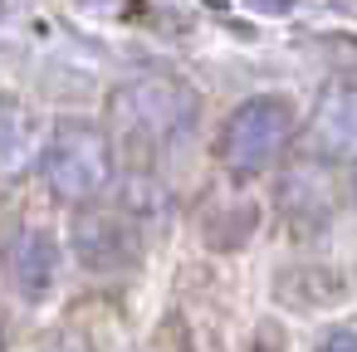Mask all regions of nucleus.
I'll use <instances>...</instances> for the list:
<instances>
[{"instance_id":"nucleus-6","label":"nucleus","mask_w":357,"mask_h":352,"mask_svg":"<svg viewBox=\"0 0 357 352\" xmlns=\"http://www.w3.org/2000/svg\"><path fill=\"white\" fill-rule=\"evenodd\" d=\"M54 274H59V250L50 245V235L45 230H20L15 245H10V284L25 298H40V293H50Z\"/></svg>"},{"instance_id":"nucleus-8","label":"nucleus","mask_w":357,"mask_h":352,"mask_svg":"<svg viewBox=\"0 0 357 352\" xmlns=\"http://www.w3.org/2000/svg\"><path fill=\"white\" fill-rule=\"evenodd\" d=\"M250 6H255V10H269V15H284L294 0H250Z\"/></svg>"},{"instance_id":"nucleus-9","label":"nucleus","mask_w":357,"mask_h":352,"mask_svg":"<svg viewBox=\"0 0 357 352\" xmlns=\"http://www.w3.org/2000/svg\"><path fill=\"white\" fill-rule=\"evenodd\" d=\"M352 201H357V167H352Z\"/></svg>"},{"instance_id":"nucleus-3","label":"nucleus","mask_w":357,"mask_h":352,"mask_svg":"<svg viewBox=\"0 0 357 352\" xmlns=\"http://www.w3.org/2000/svg\"><path fill=\"white\" fill-rule=\"evenodd\" d=\"M196 113V103L186 93H176L172 84H137L113 103V128L118 142L132 152H157V142L167 132H176L186 118Z\"/></svg>"},{"instance_id":"nucleus-4","label":"nucleus","mask_w":357,"mask_h":352,"mask_svg":"<svg viewBox=\"0 0 357 352\" xmlns=\"http://www.w3.org/2000/svg\"><path fill=\"white\" fill-rule=\"evenodd\" d=\"M74 254L89 269H98V274H118V269L137 264L142 235H137L128 211H79V220H74Z\"/></svg>"},{"instance_id":"nucleus-7","label":"nucleus","mask_w":357,"mask_h":352,"mask_svg":"<svg viewBox=\"0 0 357 352\" xmlns=\"http://www.w3.org/2000/svg\"><path fill=\"white\" fill-rule=\"evenodd\" d=\"M313 352H357V332H352V328H337V332H328Z\"/></svg>"},{"instance_id":"nucleus-2","label":"nucleus","mask_w":357,"mask_h":352,"mask_svg":"<svg viewBox=\"0 0 357 352\" xmlns=\"http://www.w3.org/2000/svg\"><path fill=\"white\" fill-rule=\"evenodd\" d=\"M294 142V113L284 98H250L240 103L230 118H225V132H220V157L230 171L240 176H255V171H269Z\"/></svg>"},{"instance_id":"nucleus-1","label":"nucleus","mask_w":357,"mask_h":352,"mask_svg":"<svg viewBox=\"0 0 357 352\" xmlns=\"http://www.w3.org/2000/svg\"><path fill=\"white\" fill-rule=\"evenodd\" d=\"M40 171H45V186L69 201V206H89L103 196L108 176H113V137L93 123H64L45 157H40Z\"/></svg>"},{"instance_id":"nucleus-5","label":"nucleus","mask_w":357,"mask_h":352,"mask_svg":"<svg viewBox=\"0 0 357 352\" xmlns=\"http://www.w3.org/2000/svg\"><path fill=\"white\" fill-rule=\"evenodd\" d=\"M308 142L323 162H347L357 157V84H333L308 123Z\"/></svg>"},{"instance_id":"nucleus-10","label":"nucleus","mask_w":357,"mask_h":352,"mask_svg":"<svg viewBox=\"0 0 357 352\" xmlns=\"http://www.w3.org/2000/svg\"><path fill=\"white\" fill-rule=\"evenodd\" d=\"M89 6H108V0H89Z\"/></svg>"}]
</instances>
